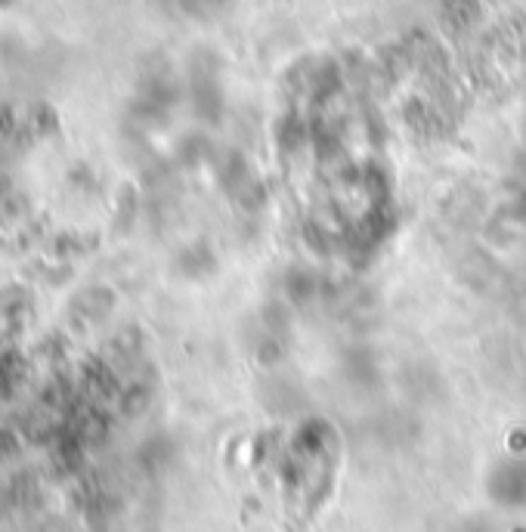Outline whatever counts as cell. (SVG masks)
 <instances>
[{
	"instance_id": "obj_1",
	"label": "cell",
	"mask_w": 526,
	"mask_h": 532,
	"mask_svg": "<svg viewBox=\"0 0 526 532\" xmlns=\"http://www.w3.org/2000/svg\"><path fill=\"white\" fill-rule=\"evenodd\" d=\"M517 532H520V529H517Z\"/></svg>"
}]
</instances>
